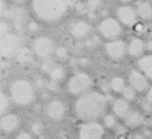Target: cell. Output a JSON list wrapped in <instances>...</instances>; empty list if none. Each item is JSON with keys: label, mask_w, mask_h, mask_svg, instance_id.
Returning a JSON list of instances; mask_svg holds the SVG:
<instances>
[{"label": "cell", "mask_w": 152, "mask_h": 139, "mask_svg": "<svg viewBox=\"0 0 152 139\" xmlns=\"http://www.w3.org/2000/svg\"><path fill=\"white\" fill-rule=\"evenodd\" d=\"M107 106L105 97L98 92L85 94L77 100L75 113L83 121H93L104 113Z\"/></svg>", "instance_id": "6da1fadb"}, {"label": "cell", "mask_w": 152, "mask_h": 139, "mask_svg": "<svg viewBox=\"0 0 152 139\" xmlns=\"http://www.w3.org/2000/svg\"><path fill=\"white\" fill-rule=\"evenodd\" d=\"M32 9L37 17L45 21L59 20L66 12V0H32Z\"/></svg>", "instance_id": "7a4b0ae2"}, {"label": "cell", "mask_w": 152, "mask_h": 139, "mask_svg": "<svg viewBox=\"0 0 152 139\" xmlns=\"http://www.w3.org/2000/svg\"><path fill=\"white\" fill-rule=\"evenodd\" d=\"M11 96L18 105H27L34 98V90L28 81L17 80L11 86Z\"/></svg>", "instance_id": "3957f363"}, {"label": "cell", "mask_w": 152, "mask_h": 139, "mask_svg": "<svg viewBox=\"0 0 152 139\" xmlns=\"http://www.w3.org/2000/svg\"><path fill=\"white\" fill-rule=\"evenodd\" d=\"M91 84L92 81L91 77L87 73L80 72L75 74L70 78L68 87L71 94L79 95L88 90L91 87Z\"/></svg>", "instance_id": "277c9868"}, {"label": "cell", "mask_w": 152, "mask_h": 139, "mask_svg": "<svg viewBox=\"0 0 152 139\" xmlns=\"http://www.w3.org/2000/svg\"><path fill=\"white\" fill-rule=\"evenodd\" d=\"M104 128L96 122H88L83 124L79 131V139H102Z\"/></svg>", "instance_id": "5b68a950"}, {"label": "cell", "mask_w": 152, "mask_h": 139, "mask_svg": "<svg viewBox=\"0 0 152 139\" xmlns=\"http://www.w3.org/2000/svg\"><path fill=\"white\" fill-rule=\"evenodd\" d=\"M33 49L35 53L41 58H49L54 50L53 41L47 37L42 36L36 39L33 42Z\"/></svg>", "instance_id": "8992f818"}, {"label": "cell", "mask_w": 152, "mask_h": 139, "mask_svg": "<svg viewBox=\"0 0 152 139\" xmlns=\"http://www.w3.org/2000/svg\"><path fill=\"white\" fill-rule=\"evenodd\" d=\"M20 46V38L12 33H7L1 39V55L9 57L16 52Z\"/></svg>", "instance_id": "52a82bcc"}, {"label": "cell", "mask_w": 152, "mask_h": 139, "mask_svg": "<svg viewBox=\"0 0 152 139\" xmlns=\"http://www.w3.org/2000/svg\"><path fill=\"white\" fill-rule=\"evenodd\" d=\"M100 33L107 38H113L120 35L121 32V25L113 18L105 19L100 23L99 27Z\"/></svg>", "instance_id": "ba28073f"}, {"label": "cell", "mask_w": 152, "mask_h": 139, "mask_svg": "<svg viewBox=\"0 0 152 139\" xmlns=\"http://www.w3.org/2000/svg\"><path fill=\"white\" fill-rule=\"evenodd\" d=\"M147 79L148 78L140 72L132 70L129 72V81L136 91L143 92L148 89L149 82Z\"/></svg>", "instance_id": "9c48e42d"}, {"label": "cell", "mask_w": 152, "mask_h": 139, "mask_svg": "<svg viewBox=\"0 0 152 139\" xmlns=\"http://www.w3.org/2000/svg\"><path fill=\"white\" fill-rule=\"evenodd\" d=\"M106 52L109 56L114 59H119L125 55L126 47L122 41L117 40L108 42L105 47Z\"/></svg>", "instance_id": "30bf717a"}, {"label": "cell", "mask_w": 152, "mask_h": 139, "mask_svg": "<svg viewBox=\"0 0 152 139\" xmlns=\"http://www.w3.org/2000/svg\"><path fill=\"white\" fill-rule=\"evenodd\" d=\"M117 15L119 20L126 25H133L136 21V12L131 7H121L117 11Z\"/></svg>", "instance_id": "8fae6325"}, {"label": "cell", "mask_w": 152, "mask_h": 139, "mask_svg": "<svg viewBox=\"0 0 152 139\" xmlns=\"http://www.w3.org/2000/svg\"><path fill=\"white\" fill-rule=\"evenodd\" d=\"M66 112L64 104L59 100L51 102L47 106V114L53 120H61L63 118Z\"/></svg>", "instance_id": "7c38bea8"}, {"label": "cell", "mask_w": 152, "mask_h": 139, "mask_svg": "<svg viewBox=\"0 0 152 139\" xmlns=\"http://www.w3.org/2000/svg\"><path fill=\"white\" fill-rule=\"evenodd\" d=\"M90 31H91V27L87 22L79 21L73 24L71 30H70V33L74 38L80 39L86 37L90 33Z\"/></svg>", "instance_id": "4fadbf2b"}, {"label": "cell", "mask_w": 152, "mask_h": 139, "mask_svg": "<svg viewBox=\"0 0 152 139\" xmlns=\"http://www.w3.org/2000/svg\"><path fill=\"white\" fill-rule=\"evenodd\" d=\"M137 66L148 79L152 81V54L142 57L137 61Z\"/></svg>", "instance_id": "5bb4252c"}, {"label": "cell", "mask_w": 152, "mask_h": 139, "mask_svg": "<svg viewBox=\"0 0 152 139\" xmlns=\"http://www.w3.org/2000/svg\"><path fill=\"white\" fill-rule=\"evenodd\" d=\"M125 121L127 126L130 128H137L143 124L144 117L142 113L137 111H130L125 117Z\"/></svg>", "instance_id": "9a60e30c"}, {"label": "cell", "mask_w": 152, "mask_h": 139, "mask_svg": "<svg viewBox=\"0 0 152 139\" xmlns=\"http://www.w3.org/2000/svg\"><path fill=\"white\" fill-rule=\"evenodd\" d=\"M19 125V119L15 115H7L1 120V128L3 131L10 133L14 131Z\"/></svg>", "instance_id": "2e32d148"}, {"label": "cell", "mask_w": 152, "mask_h": 139, "mask_svg": "<svg viewBox=\"0 0 152 139\" xmlns=\"http://www.w3.org/2000/svg\"><path fill=\"white\" fill-rule=\"evenodd\" d=\"M114 113L119 117H126L129 112V106L127 101L124 99H117L113 105Z\"/></svg>", "instance_id": "e0dca14e"}, {"label": "cell", "mask_w": 152, "mask_h": 139, "mask_svg": "<svg viewBox=\"0 0 152 139\" xmlns=\"http://www.w3.org/2000/svg\"><path fill=\"white\" fill-rule=\"evenodd\" d=\"M144 47H145V45L141 39L133 38L129 42L128 51L131 56L137 57L142 53Z\"/></svg>", "instance_id": "ac0fdd59"}, {"label": "cell", "mask_w": 152, "mask_h": 139, "mask_svg": "<svg viewBox=\"0 0 152 139\" xmlns=\"http://www.w3.org/2000/svg\"><path fill=\"white\" fill-rule=\"evenodd\" d=\"M137 13L142 19L150 20L152 17V5L147 2H142L137 5Z\"/></svg>", "instance_id": "d6986e66"}, {"label": "cell", "mask_w": 152, "mask_h": 139, "mask_svg": "<svg viewBox=\"0 0 152 139\" xmlns=\"http://www.w3.org/2000/svg\"><path fill=\"white\" fill-rule=\"evenodd\" d=\"M110 86L113 90L115 92H121L124 90L125 87V82L121 77H113L110 83Z\"/></svg>", "instance_id": "ffe728a7"}, {"label": "cell", "mask_w": 152, "mask_h": 139, "mask_svg": "<svg viewBox=\"0 0 152 139\" xmlns=\"http://www.w3.org/2000/svg\"><path fill=\"white\" fill-rule=\"evenodd\" d=\"M50 77L51 79L55 81H59L62 80L65 77L64 69L61 67H54L50 71Z\"/></svg>", "instance_id": "44dd1931"}, {"label": "cell", "mask_w": 152, "mask_h": 139, "mask_svg": "<svg viewBox=\"0 0 152 139\" xmlns=\"http://www.w3.org/2000/svg\"><path fill=\"white\" fill-rule=\"evenodd\" d=\"M17 60L23 64L30 62L32 60V54L28 49H22L18 53Z\"/></svg>", "instance_id": "7402d4cb"}, {"label": "cell", "mask_w": 152, "mask_h": 139, "mask_svg": "<svg viewBox=\"0 0 152 139\" xmlns=\"http://www.w3.org/2000/svg\"><path fill=\"white\" fill-rule=\"evenodd\" d=\"M136 90H135L132 86H128L126 87L124 90H123V95L124 97L128 99V100H133L134 99L135 96H136Z\"/></svg>", "instance_id": "603a6c76"}, {"label": "cell", "mask_w": 152, "mask_h": 139, "mask_svg": "<svg viewBox=\"0 0 152 139\" xmlns=\"http://www.w3.org/2000/svg\"><path fill=\"white\" fill-rule=\"evenodd\" d=\"M140 106L142 110L146 114H151L152 113V104L147 99H142L140 101Z\"/></svg>", "instance_id": "cb8c5ba5"}, {"label": "cell", "mask_w": 152, "mask_h": 139, "mask_svg": "<svg viewBox=\"0 0 152 139\" xmlns=\"http://www.w3.org/2000/svg\"><path fill=\"white\" fill-rule=\"evenodd\" d=\"M100 5V0H88L87 8L90 12H95Z\"/></svg>", "instance_id": "d4e9b609"}, {"label": "cell", "mask_w": 152, "mask_h": 139, "mask_svg": "<svg viewBox=\"0 0 152 139\" xmlns=\"http://www.w3.org/2000/svg\"><path fill=\"white\" fill-rule=\"evenodd\" d=\"M8 105V98L3 93H1V96H0V110H1V112H4L7 109Z\"/></svg>", "instance_id": "484cf974"}, {"label": "cell", "mask_w": 152, "mask_h": 139, "mask_svg": "<svg viewBox=\"0 0 152 139\" xmlns=\"http://www.w3.org/2000/svg\"><path fill=\"white\" fill-rule=\"evenodd\" d=\"M104 123L106 127L113 128L116 125V119L113 115H107L104 119Z\"/></svg>", "instance_id": "4316f807"}, {"label": "cell", "mask_w": 152, "mask_h": 139, "mask_svg": "<svg viewBox=\"0 0 152 139\" xmlns=\"http://www.w3.org/2000/svg\"><path fill=\"white\" fill-rule=\"evenodd\" d=\"M56 55L59 59H65L68 56V50L67 49L64 47H60L56 50Z\"/></svg>", "instance_id": "83f0119b"}, {"label": "cell", "mask_w": 152, "mask_h": 139, "mask_svg": "<svg viewBox=\"0 0 152 139\" xmlns=\"http://www.w3.org/2000/svg\"><path fill=\"white\" fill-rule=\"evenodd\" d=\"M53 68V61L51 59L46 58V59L42 63V69L44 71H51Z\"/></svg>", "instance_id": "f1b7e54d"}, {"label": "cell", "mask_w": 152, "mask_h": 139, "mask_svg": "<svg viewBox=\"0 0 152 139\" xmlns=\"http://www.w3.org/2000/svg\"><path fill=\"white\" fill-rule=\"evenodd\" d=\"M46 86L48 89H50L51 91H55L58 88V81H55L51 80L49 82H47Z\"/></svg>", "instance_id": "f546056e"}, {"label": "cell", "mask_w": 152, "mask_h": 139, "mask_svg": "<svg viewBox=\"0 0 152 139\" xmlns=\"http://www.w3.org/2000/svg\"><path fill=\"white\" fill-rule=\"evenodd\" d=\"M16 139H32V137L30 133L27 132H22L18 134Z\"/></svg>", "instance_id": "4dcf8cb0"}, {"label": "cell", "mask_w": 152, "mask_h": 139, "mask_svg": "<svg viewBox=\"0 0 152 139\" xmlns=\"http://www.w3.org/2000/svg\"><path fill=\"white\" fill-rule=\"evenodd\" d=\"M32 129L33 133L38 134V133H41V130H42V126L40 124H34L32 125Z\"/></svg>", "instance_id": "1f68e13d"}, {"label": "cell", "mask_w": 152, "mask_h": 139, "mask_svg": "<svg viewBox=\"0 0 152 139\" xmlns=\"http://www.w3.org/2000/svg\"><path fill=\"white\" fill-rule=\"evenodd\" d=\"M9 28L6 23H2L1 24V34L2 36H4L7 34V31H8Z\"/></svg>", "instance_id": "d6a6232c"}, {"label": "cell", "mask_w": 152, "mask_h": 139, "mask_svg": "<svg viewBox=\"0 0 152 139\" xmlns=\"http://www.w3.org/2000/svg\"><path fill=\"white\" fill-rule=\"evenodd\" d=\"M45 81L42 79H37V80L36 81V86L38 88H42L45 86Z\"/></svg>", "instance_id": "836d02e7"}, {"label": "cell", "mask_w": 152, "mask_h": 139, "mask_svg": "<svg viewBox=\"0 0 152 139\" xmlns=\"http://www.w3.org/2000/svg\"><path fill=\"white\" fill-rule=\"evenodd\" d=\"M146 99L149 101L150 103L152 104V87H151L147 92V95H146Z\"/></svg>", "instance_id": "e575fe53"}, {"label": "cell", "mask_w": 152, "mask_h": 139, "mask_svg": "<svg viewBox=\"0 0 152 139\" xmlns=\"http://www.w3.org/2000/svg\"><path fill=\"white\" fill-rule=\"evenodd\" d=\"M132 139H146V138L143 134L141 133H135L134 136L132 137Z\"/></svg>", "instance_id": "d590c367"}, {"label": "cell", "mask_w": 152, "mask_h": 139, "mask_svg": "<svg viewBox=\"0 0 152 139\" xmlns=\"http://www.w3.org/2000/svg\"><path fill=\"white\" fill-rule=\"evenodd\" d=\"M145 47H146V50L152 52V39L146 42V44H145Z\"/></svg>", "instance_id": "8d00e7d4"}, {"label": "cell", "mask_w": 152, "mask_h": 139, "mask_svg": "<svg viewBox=\"0 0 152 139\" xmlns=\"http://www.w3.org/2000/svg\"><path fill=\"white\" fill-rule=\"evenodd\" d=\"M37 25L36 24H34V23H32V24H30L29 25H28V29H29V30H31L32 32L36 31V30H37Z\"/></svg>", "instance_id": "74e56055"}, {"label": "cell", "mask_w": 152, "mask_h": 139, "mask_svg": "<svg viewBox=\"0 0 152 139\" xmlns=\"http://www.w3.org/2000/svg\"><path fill=\"white\" fill-rule=\"evenodd\" d=\"M66 1H67L68 4H70V5H74L78 2V0H66Z\"/></svg>", "instance_id": "f35d334b"}, {"label": "cell", "mask_w": 152, "mask_h": 139, "mask_svg": "<svg viewBox=\"0 0 152 139\" xmlns=\"http://www.w3.org/2000/svg\"><path fill=\"white\" fill-rule=\"evenodd\" d=\"M14 1H15V2H16V3H23V2H24L25 0H14Z\"/></svg>", "instance_id": "ab89813d"}, {"label": "cell", "mask_w": 152, "mask_h": 139, "mask_svg": "<svg viewBox=\"0 0 152 139\" xmlns=\"http://www.w3.org/2000/svg\"><path fill=\"white\" fill-rule=\"evenodd\" d=\"M151 36L152 37V30H151Z\"/></svg>", "instance_id": "60d3db41"}, {"label": "cell", "mask_w": 152, "mask_h": 139, "mask_svg": "<svg viewBox=\"0 0 152 139\" xmlns=\"http://www.w3.org/2000/svg\"><path fill=\"white\" fill-rule=\"evenodd\" d=\"M151 126H152V119H151Z\"/></svg>", "instance_id": "b9f144b4"}]
</instances>
